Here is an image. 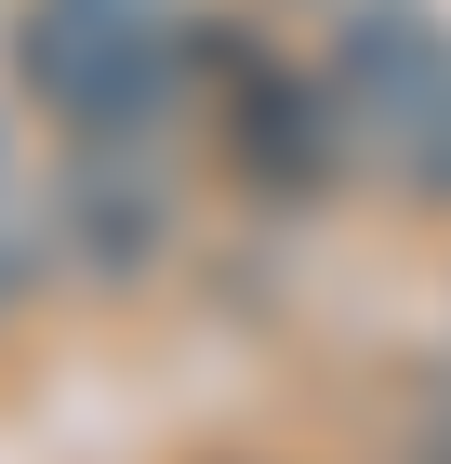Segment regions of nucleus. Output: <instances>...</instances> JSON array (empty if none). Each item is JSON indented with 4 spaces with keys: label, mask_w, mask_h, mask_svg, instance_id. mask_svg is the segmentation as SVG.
Returning <instances> with one entry per match:
<instances>
[{
    "label": "nucleus",
    "mask_w": 451,
    "mask_h": 464,
    "mask_svg": "<svg viewBox=\"0 0 451 464\" xmlns=\"http://www.w3.org/2000/svg\"><path fill=\"white\" fill-rule=\"evenodd\" d=\"M332 107H346V133L398 186L451 199V27L438 14H412V0L346 14V40H332Z\"/></svg>",
    "instance_id": "1"
},
{
    "label": "nucleus",
    "mask_w": 451,
    "mask_h": 464,
    "mask_svg": "<svg viewBox=\"0 0 451 464\" xmlns=\"http://www.w3.org/2000/svg\"><path fill=\"white\" fill-rule=\"evenodd\" d=\"M27 80L80 133H133L173 93V53H160V27H146L133 0H40L27 14Z\"/></svg>",
    "instance_id": "2"
},
{
    "label": "nucleus",
    "mask_w": 451,
    "mask_h": 464,
    "mask_svg": "<svg viewBox=\"0 0 451 464\" xmlns=\"http://www.w3.org/2000/svg\"><path fill=\"white\" fill-rule=\"evenodd\" d=\"M412 464H451V411H438V425H425V451H412Z\"/></svg>",
    "instance_id": "3"
}]
</instances>
